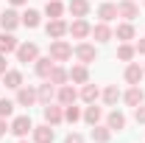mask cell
Listing matches in <instances>:
<instances>
[{
  "instance_id": "obj_19",
  "label": "cell",
  "mask_w": 145,
  "mask_h": 143,
  "mask_svg": "<svg viewBox=\"0 0 145 143\" xmlns=\"http://www.w3.org/2000/svg\"><path fill=\"white\" fill-rule=\"evenodd\" d=\"M109 138H112V129L109 126H92V140H98V143H106Z\"/></svg>"
},
{
  "instance_id": "obj_32",
  "label": "cell",
  "mask_w": 145,
  "mask_h": 143,
  "mask_svg": "<svg viewBox=\"0 0 145 143\" xmlns=\"http://www.w3.org/2000/svg\"><path fill=\"white\" fill-rule=\"evenodd\" d=\"M64 118H67L70 124L81 121V109H78V107H72V104H67V109H64Z\"/></svg>"
},
{
  "instance_id": "obj_9",
  "label": "cell",
  "mask_w": 145,
  "mask_h": 143,
  "mask_svg": "<svg viewBox=\"0 0 145 143\" xmlns=\"http://www.w3.org/2000/svg\"><path fill=\"white\" fill-rule=\"evenodd\" d=\"M0 23H3V28H6V31H14L22 20H20V14L14 11V9H8L6 14H0Z\"/></svg>"
},
{
  "instance_id": "obj_30",
  "label": "cell",
  "mask_w": 145,
  "mask_h": 143,
  "mask_svg": "<svg viewBox=\"0 0 145 143\" xmlns=\"http://www.w3.org/2000/svg\"><path fill=\"white\" fill-rule=\"evenodd\" d=\"M22 25H28V28H36V25H39V11L28 9V11L22 14Z\"/></svg>"
},
{
  "instance_id": "obj_28",
  "label": "cell",
  "mask_w": 145,
  "mask_h": 143,
  "mask_svg": "<svg viewBox=\"0 0 145 143\" xmlns=\"http://www.w3.org/2000/svg\"><path fill=\"white\" fill-rule=\"evenodd\" d=\"M48 81H50V84H64V81H67V70H61V68H56V65H53Z\"/></svg>"
},
{
  "instance_id": "obj_37",
  "label": "cell",
  "mask_w": 145,
  "mask_h": 143,
  "mask_svg": "<svg viewBox=\"0 0 145 143\" xmlns=\"http://www.w3.org/2000/svg\"><path fill=\"white\" fill-rule=\"evenodd\" d=\"M8 129H11V126H6V118H0V138H3V135H6Z\"/></svg>"
},
{
  "instance_id": "obj_36",
  "label": "cell",
  "mask_w": 145,
  "mask_h": 143,
  "mask_svg": "<svg viewBox=\"0 0 145 143\" xmlns=\"http://www.w3.org/2000/svg\"><path fill=\"white\" fill-rule=\"evenodd\" d=\"M64 143H84V138L78 135V132H72V135H67V140Z\"/></svg>"
},
{
  "instance_id": "obj_15",
  "label": "cell",
  "mask_w": 145,
  "mask_h": 143,
  "mask_svg": "<svg viewBox=\"0 0 145 143\" xmlns=\"http://www.w3.org/2000/svg\"><path fill=\"white\" fill-rule=\"evenodd\" d=\"M142 76H145V70L140 68V65H128V68H126V81H128V84H140Z\"/></svg>"
},
{
  "instance_id": "obj_34",
  "label": "cell",
  "mask_w": 145,
  "mask_h": 143,
  "mask_svg": "<svg viewBox=\"0 0 145 143\" xmlns=\"http://www.w3.org/2000/svg\"><path fill=\"white\" fill-rule=\"evenodd\" d=\"M14 112V101H8V98H0V118H8Z\"/></svg>"
},
{
  "instance_id": "obj_29",
  "label": "cell",
  "mask_w": 145,
  "mask_h": 143,
  "mask_svg": "<svg viewBox=\"0 0 145 143\" xmlns=\"http://www.w3.org/2000/svg\"><path fill=\"white\" fill-rule=\"evenodd\" d=\"M36 98H39L42 104H50V98H53V84H50V81H48V84H42L39 93H36Z\"/></svg>"
},
{
  "instance_id": "obj_26",
  "label": "cell",
  "mask_w": 145,
  "mask_h": 143,
  "mask_svg": "<svg viewBox=\"0 0 145 143\" xmlns=\"http://www.w3.org/2000/svg\"><path fill=\"white\" fill-rule=\"evenodd\" d=\"M98 95H101V93H98V87H95V84H84V90H81V98H84L87 104H95V101H98Z\"/></svg>"
},
{
  "instance_id": "obj_38",
  "label": "cell",
  "mask_w": 145,
  "mask_h": 143,
  "mask_svg": "<svg viewBox=\"0 0 145 143\" xmlns=\"http://www.w3.org/2000/svg\"><path fill=\"white\" fill-rule=\"evenodd\" d=\"M134 51H137V54H145V36L137 42V48H134Z\"/></svg>"
},
{
  "instance_id": "obj_8",
  "label": "cell",
  "mask_w": 145,
  "mask_h": 143,
  "mask_svg": "<svg viewBox=\"0 0 145 143\" xmlns=\"http://www.w3.org/2000/svg\"><path fill=\"white\" fill-rule=\"evenodd\" d=\"M61 118H64V112H61V107H56V104H45V121L50 126L61 124Z\"/></svg>"
},
{
  "instance_id": "obj_5",
  "label": "cell",
  "mask_w": 145,
  "mask_h": 143,
  "mask_svg": "<svg viewBox=\"0 0 145 143\" xmlns=\"http://www.w3.org/2000/svg\"><path fill=\"white\" fill-rule=\"evenodd\" d=\"M45 31H48V36H50V39H59V36L67 34V23H64L61 17H56V20H50V23H48V28H45Z\"/></svg>"
},
{
  "instance_id": "obj_13",
  "label": "cell",
  "mask_w": 145,
  "mask_h": 143,
  "mask_svg": "<svg viewBox=\"0 0 145 143\" xmlns=\"http://www.w3.org/2000/svg\"><path fill=\"white\" fill-rule=\"evenodd\" d=\"M3 84L11 90H20L22 87V76H20V70H6L3 73Z\"/></svg>"
},
{
  "instance_id": "obj_39",
  "label": "cell",
  "mask_w": 145,
  "mask_h": 143,
  "mask_svg": "<svg viewBox=\"0 0 145 143\" xmlns=\"http://www.w3.org/2000/svg\"><path fill=\"white\" fill-rule=\"evenodd\" d=\"M0 73H6V56L0 54Z\"/></svg>"
},
{
  "instance_id": "obj_31",
  "label": "cell",
  "mask_w": 145,
  "mask_h": 143,
  "mask_svg": "<svg viewBox=\"0 0 145 143\" xmlns=\"http://www.w3.org/2000/svg\"><path fill=\"white\" fill-rule=\"evenodd\" d=\"M117 98H120L117 87H106V90H103V101H106L109 107H112V104H117Z\"/></svg>"
},
{
  "instance_id": "obj_6",
  "label": "cell",
  "mask_w": 145,
  "mask_h": 143,
  "mask_svg": "<svg viewBox=\"0 0 145 143\" xmlns=\"http://www.w3.org/2000/svg\"><path fill=\"white\" fill-rule=\"evenodd\" d=\"M75 56H78V62H81V65H89V62H95V48L87 45V42H81V45L75 48Z\"/></svg>"
},
{
  "instance_id": "obj_3",
  "label": "cell",
  "mask_w": 145,
  "mask_h": 143,
  "mask_svg": "<svg viewBox=\"0 0 145 143\" xmlns=\"http://www.w3.org/2000/svg\"><path fill=\"white\" fill-rule=\"evenodd\" d=\"M11 132H14L17 138H25L28 132H34L31 118H28V115H20V118H14V121H11Z\"/></svg>"
},
{
  "instance_id": "obj_1",
  "label": "cell",
  "mask_w": 145,
  "mask_h": 143,
  "mask_svg": "<svg viewBox=\"0 0 145 143\" xmlns=\"http://www.w3.org/2000/svg\"><path fill=\"white\" fill-rule=\"evenodd\" d=\"M72 56V48L64 42V39H53V45H50V59L53 62H64V59H70Z\"/></svg>"
},
{
  "instance_id": "obj_25",
  "label": "cell",
  "mask_w": 145,
  "mask_h": 143,
  "mask_svg": "<svg viewBox=\"0 0 145 143\" xmlns=\"http://www.w3.org/2000/svg\"><path fill=\"white\" fill-rule=\"evenodd\" d=\"M61 11H64V6L59 3V0H48V6H45V14L50 20H56V17H61Z\"/></svg>"
},
{
  "instance_id": "obj_16",
  "label": "cell",
  "mask_w": 145,
  "mask_h": 143,
  "mask_svg": "<svg viewBox=\"0 0 145 143\" xmlns=\"http://www.w3.org/2000/svg\"><path fill=\"white\" fill-rule=\"evenodd\" d=\"M126 104L128 107H140L142 104V90H140V84H131V90L126 93Z\"/></svg>"
},
{
  "instance_id": "obj_22",
  "label": "cell",
  "mask_w": 145,
  "mask_h": 143,
  "mask_svg": "<svg viewBox=\"0 0 145 143\" xmlns=\"http://www.w3.org/2000/svg\"><path fill=\"white\" fill-rule=\"evenodd\" d=\"M89 34L95 36V39H98V42H106L109 36H112V31H109V25H106V23H98V25H95V28H92Z\"/></svg>"
},
{
  "instance_id": "obj_24",
  "label": "cell",
  "mask_w": 145,
  "mask_h": 143,
  "mask_svg": "<svg viewBox=\"0 0 145 143\" xmlns=\"http://www.w3.org/2000/svg\"><path fill=\"white\" fill-rule=\"evenodd\" d=\"M50 70H53V59H50V56H48V59H36V73H39L42 79H48Z\"/></svg>"
},
{
  "instance_id": "obj_21",
  "label": "cell",
  "mask_w": 145,
  "mask_h": 143,
  "mask_svg": "<svg viewBox=\"0 0 145 143\" xmlns=\"http://www.w3.org/2000/svg\"><path fill=\"white\" fill-rule=\"evenodd\" d=\"M98 14H101V20H103V23H109V20L117 17V6H114V3H103V6L98 9Z\"/></svg>"
},
{
  "instance_id": "obj_33",
  "label": "cell",
  "mask_w": 145,
  "mask_h": 143,
  "mask_svg": "<svg viewBox=\"0 0 145 143\" xmlns=\"http://www.w3.org/2000/svg\"><path fill=\"white\" fill-rule=\"evenodd\" d=\"M134 54H137V51H134L131 45H120V48H117V56H120L123 62H131V59H134Z\"/></svg>"
},
{
  "instance_id": "obj_14",
  "label": "cell",
  "mask_w": 145,
  "mask_h": 143,
  "mask_svg": "<svg viewBox=\"0 0 145 143\" xmlns=\"http://www.w3.org/2000/svg\"><path fill=\"white\" fill-rule=\"evenodd\" d=\"M117 14H120V17H126V20H134L137 14H140V9H137L131 0H126V3H117Z\"/></svg>"
},
{
  "instance_id": "obj_17",
  "label": "cell",
  "mask_w": 145,
  "mask_h": 143,
  "mask_svg": "<svg viewBox=\"0 0 145 143\" xmlns=\"http://www.w3.org/2000/svg\"><path fill=\"white\" fill-rule=\"evenodd\" d=\"M67 76H70L72 81H78V84H87V79H89V73H87V65H75V68H72Z\"/></svg>"
},
{
  "instance_id": "obj_27",
  "label": "cell",
  "mask_w": 145,
  "mask_h": 143,
  "mask_svg": "<svg viewBox=\"0 0 145 143\" xmlns=\"http://www.w3.org/2000/svg\"><path fill=\"white\" fill-rule=\"evenodd\" d=\"M114 36H117V39H123V42H126V39H134V25H131V23H123V25H117Z\"/></svg>"
},
{
  "instance_id": "obj_35",
  "label": "cell",
  "mask_w": 145,
  "mask_h": 143,
  "mask_svg": "<svg viewBox=\"0 0 145 143\" xmlns=\"http://www.w3.org/2000/svg\"><path fill=\"white\" fill-rule=\"evenodd\" d=\"M134 118H137V124H145V107H142V104L134 109Z\"/></svg>"
},
{
  "instance_id": "obj_4",
  "label": "cell",
  "mask_w": 145,
  "mask_h": 143,
  "mask_svg": "<svg viewBox=\"0 0 145 143\" xmlns=\"http://www.w3.org/2000/svg\"><path fill=\"white\" fill-rule=\"evenodd\" d=\"M67 31H70V34L75 36V39H84V36L89 34L92 28H89V23H87L84 17H75V20L70 23V25H67Z\"/></svg>"
},
{
  "instance_id": "obj_12",
  "label": "cell",
  "mask_w": 145,
  "mask_h": 143,
  "mask_svg": "<svg viewBox=\"0 0 145 143\" xmlns=\"http://www.w3.org/2000/svg\"><path fill=\"white\" fill-rule=\"evenodd\" d=\"M106 124H109V129H112V132H120V129H126V115L114 109V112H109Z\"/></svg>"
},
{
  "instance_id": "obj_41",
  "label": "cell",
  "mask_w": 145,
  "mask_h": 143,
  "mask_svg": "<svg viewBox=\"0 0 145 143\" xmlns=\"http://www.w3.org/2000/svg\"><path fill=\"white\" fill-rule=\"evenodd\" d=\"M20 143H25V140H20Z\"/></svg>"
},
{
  "instance_id": "obj_7",
  "label": "cell",
  "mask_w": 145,
  "mask_h": 143,
  "mask_svg": "<svg viewBox=\"0 0 145 143\" xmlns=\"http://www.w3.org/2000/svg\"><path fill=\"white\" fill-rule=\"evenodd\" d=\"M36 101V90L34 87H20L17 90V104L20 107H31Z\"/></svg>"
},
{
  "instance_id": "obj_2",
  "label": "cell",
  "mask_w": 145,
  "mask_h": 143,
  "mask_svg": "<svg viewBox=\"0 0 145 143\" xmlns=\"http://www.w3.org/2000/svg\"><path fill=\"white\" fill-rule=\"evenodd\" d=\"M36 56H39V48H36L34 42H22V45H17V59L22 62V65L36 62Z\"/></svg>"
},
{
  "instance_id": "obj_20",
  "label": "cell",
  "mask_w": 145,
  "mask_h": 143,
  "mask_svg": "<svg viewBox=\"0 0 145 143\" xmlns=\"http://www.w3.org/2000/svg\"><path fill=\"white\" fill-rule=\"evenodd\" d=\"M59 101H61L64 107L72 104V101H75V90H72L70 84H61V87H59Z\"/></svg>"
},
{
  "instance_id": "obj_18",
  "label": "cell",
  "mask_w": 145,
  "mask_h": 143,
  "mask_svg": "<svg viewBox=\"0 0 145 143\" xmlns=\"http://www.w3.org/2000/svg\"><path fill=\"white\" fill-rule=\"evenodd\" d=\"M89 11V3L87 0H70V14L72 17H84Z\"/></svg>"
},
{
  "instance_id": "obj_40",
  "label": "cell",
  "mask_w": 145,
  "mask_h": 143,
  "mask_svg": "<svg viewBox=\"0 0 145 143\" xmlns=\"http://www.w3.org/2000/svg\"><path fill=\"white\" fill-rule=\"evenodd\" d=\"M8 3H14V6H22V3H28V0H8Z\"/></svg>"
},
{
  "instance_id": "obj_10",
  "label": "cell",
  "mask_w": 145,
  "mask_h": 143,
  "mask_svg": "<svg viewBox=\"0 0 145 143\" xmlns=\"http://www.w3.org/2000/svg\"><path fill=\"white\" fill-rule=\"evenodd\" d=\"M34 140L36 143H53V129H50V124L34 126Z\"/></svg>"
},
{
  "instance_id": "obj_11",
  "label": "cell",
  "mask_w": 145,
  "mask_h": 143,
  "mask_svg": "<svg viewBox=\"0 0 145 143\" xmlns=\"http://www.w3.org/2000/svg\"><path fill=\"white\" fill-rule=\"evenodd\" d=\"M11 51H17V39L11 31H3L0 34V54H11Z\"/></svg>"
},
{
  "instance_id": "obj_23",
  "label": "cell",
  "mask_w": 145,
  "mask_h": 143,
  "mask_svg": "<svg viewBox=\"0 0 145 143\" xmlns=\"http://www.w3.org/2000/svg\"><path fill=\"white\" fill-rule=\"evenodd\" d=\"M101 118H103V112H101V107H95V104H89V107H87V112H84V121L95 126L98 121H101Z\"/></svg>"
}]
</instances>
